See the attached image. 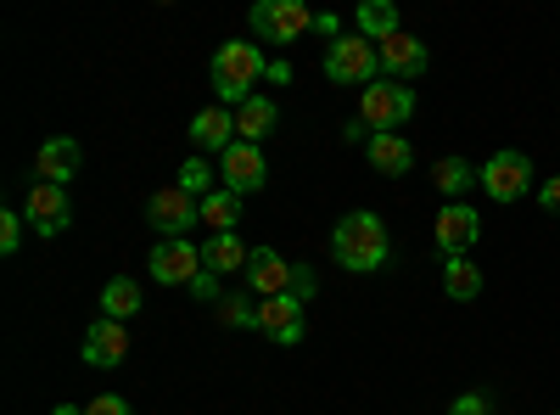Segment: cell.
<instances>
[{
  "instance_id": "31",
  "label": "cell",
  "mask_w": 560,
  "mask_h": 415,
  "mask_svg": "<svg viewBox=\"0 0 560 415\" xmlns=\"http://www.w3.org/2000/svg\"><path fill=\"white\" fill-rule=\"evenodd\" d=\"M488 410H493V399H488V393H459L448 415H488Z\"/></svg>"
},
{
  "instance_id": "3",
  "label": "cell",
  "mask_w": 560,
  "mask_h": 415,
  "mask_svg": "<svg viewBox=\"0 0 560 415\" xmlns=\"http://www.w3.org/2000/svg\"><path fill=\"white\" fill-rule=\"evenodd\" d=\"M359 118L370 124V135H393L415 118V90L398 79H376L359 90Z\"/></svg>"
},
{
  "instance_id": "30",
  "label": "cell",
  "mask_w": 560,
  "mask_h": 415,
  "mask_svg": "<svg viewBox=\"0 0 560 415\" xmlns=\"http://www.w3.org/2000/svg\"><path fill=\"white\" fill-rule=\"evenodd\" d=\"M314 292H319V281H314V269H308V264H292V298H298V303H308Z\"/></svg>"
},
{
  "instance_id": "7",
  "label": "cell",
  "mask_w": 560,
  "mask_h": 415,
  "mask_svg": "<svg viewBox=\"0 0 560 415\" xmlns=\"http://www.w3.org/2000/svg\"><path fill=\"white\" fill-rule=\"evenodd\" d=\"M527 186H533V163H527V152L504 147V152H493V158L482 163V192H488L493 203H522Z\"/></svg>"
},
{
  "instance_id": "5",
  "label": "cell",
  "mask_w": 560,
  "mask_h": 415,
  "mask_svg": "<svg viewBox=\"0 0 560 415\" xmlns=\"http://www.w3.org/2000/svg\"><path fill=\"white\" fill-rule=\"evenodd\" d=\"M23 219H28L34 237H62V230L73 224V197H68V186L34 180L28 197H23Z\"/></svg>"
},
{
  "instance_id": "37",
  "label": "cell",
  "mask_w": 560,
  "mask_h": 415,
  "mask_svg": "<svg viewBox=\"0 0 560 415\" xmlns=\"http://www.w3.org/2000/svg\"><path fill=\"white\" fill-rule=\"evenodd\" d=\"M51 415H84V410H73V404H62V410H51Z\"/></svg>"
},
{
  "instance_id": "28",
  "label": "cell",
  "mask_w": 560,
  "mask_h": 415,
  "mask_svg": "<svg viewBox=\"0 0 560 415\" xmlns=\"http://www.w3.org/2000/svg\"><path fill=\"white\" fill-rule=\"evenodd\" d=\"M23 237H28V219H23V214H0V253L12 258V253L23 247Z\"/></svg>"
},
{
  "instance_id": "2",
  "label": "cell",
  "mask_w": 560,
  "mask_h": 415,
  "mask_svg": "<svg viewBox=\"0 0 560 415\" xmlns=\"http://www.w3.org/2000/svg\"><path fill=\"white\" fill-rule=\"evenodd\" d=\"M269 73L264 51L253 39H224L213 51V96L219 107H242L247 96H258V79Z\"/></svg>"
},
{
  "instance_id": "27",
  "label": "cell",
  "mask_w": 560,
  "mask_h": 415,
  "mask_svg": "<svg viewBox=\"0 0 560 415\" xmlns=\"http://www.w3.org/2000/svg\"><path fill=\"white\" fill-rule=\"evenodd\" d=\"M174 186H179V192H191V197L202 203L208 192H219V186H213V163H208V158H185V163H179V180H174Z\"/></svg>"
},
{
  "instance_id": "32",
  "label": "cell",
  "mask_w": 560,
  "mask_h": 415,
  "mask_svg": "<svg viewBox=\"0 0 560 415\" xmlns=\"http://www.w3.org/2000/svg\"><path fill=\"white\" fill-rule=\"evenodd\" d=\"M84 415H129V404H124L118 393H102V399H90V404H84Z\"/></svg>"
},
{
  "instance_id": "4",
  "label": "cell",
  "mask_w": 560,
  "mask_h": 415,
  "mask_svg": "<svg viewBox=\"0 0 560 415\" xmlns=\"http://www.w3.org/2000/svg\"><path fill=\"white\" fill-rule=\"evenodd\" d=\"M325 79L337 84H376L382 79V45H370L364 34H342L325 45Z\"/></svg>"
},
{
  "instance_id": "33",
  "label": "cell",
  "mask_w": 560,
  "mask_h": 415,
  "mask_svg": "<svg viewBox=\"0 0 560 415\" xmlns=\"http://www.w3.org/2000/svg\"><path fill=\"white\" fill-rule=\"evenodd\" d=\"M314 34H325V39H342V18H337V12H314Z\"/></svg>"
},
{
  "instance_id": "10",
  "label": "cell",
  "mask_w": 560,
  "mask_h": 415,
  "mask_svg": "<svg viewBox=\"0 0 560 415\" xmlns=\"http://www.w3.org/2000/svg\"><path fill=\"white\" fill-rule=\"evenodd\" d=\"M219 180H224V192H236V197H247V192H264V180H269V163H264V147H247V141H236L224 158H219Z\"/></svg>"
},
{
  "instance_id": "35",
  "label": "cell",
  "mask_w": 560,
  "mask_h": 415,
  "mask_svg": "<svg viewBox=\"0 0 560 415\" xmlns=\"http://www.w3.org/2000/svg\"><path fill=\"white\" fill-rule=\"evenodd\" d=\"M342 135H348V141H364V147H370V124H364V118H348Z\"/></svg>"
},
{
  "instance_id": "22",
  "label": "cell",
  "mask_w": 560,
  "mask_h": 415,
  "mask_svg": "<svg viewBox=\"0 0 560 415\" xmlns=\"http://www.w3.org/2000/svg\"><path fill=\"white\" fill-rule=\"evenodd\" d=\"M432 180H438V192H443V197H465L471 186H482V169H477V163H465V158H438Z\"/></svg>"
},
{
  "instance_id": "26",
  "label": "cell",
  "mask_w": 560,
  "mask_h": 415,
  "mask_svg": "<svg viewBox=\"0 0 560 415\" xmlns=\"http://www.w3.org/2000/svg\"><path fill=\"white\" fill-rule=\"evenodd\" d=\"M219 326H230V332H258V303H253L247 292L219 298Z\"/></svg>"
},
{
  "instance_id": "12",
  "label": "cell",
  "mask_w": 560,
  "mask_h": 415,
  "mask_svg": "<svg viewBox=\"0 0 560 415\" xmlns=\"http://www.w3.org/2000/svg\"><path fill=\"white\" fill-rule=\"evenodd\" d=\"M258 332L269 337V343H280V348H292V343H303V303L287 292V298H264L258 303Z\"/></svg>"
},
{
  "instance_id": "25",
  "label": "cell",
  "mask_w": 560,
  "mask_h": 415,
  "mask_svg": "<svg viewBox=\"0 0 560 415\" xmlns=\"http://www.w3.org/2000/svg\"><path fill=\"white\" fill-rule=\"evenodd\" d=\"M102 314L107 320H124V326H129V314H140V287L129 281V275H118V281L102 287Z\"/></svg>"
},
{
  "instance_id": "21",
  "label": "cell",
  "mask_w": 560,
  "mask_h": 415,
  "mask_svg": "<svg viewBox=\"0 0 560 415\" xmlns=\"http://www.w3.org/2000/svg\"><path fill=\"white\" fill-rule=\"evenodd\" d=\"M370 169H382V174H409V163H415V147L404 141V135L393 129V135H370Z\"/></svg>"
},
{
  "instance_id": "20",
  "label": "cell",
  "mask_w": 560,
  "mask_h": 415,
  "mask_svg": "<svg viewBox=\"0 0 560 415\" xmlns=\"http://www.w3.org/2000/svg\"><path fill=\"white\" fill-rule=\"evenodd\" d=\"M247 258H253V247L236 237V230H224V237H208V247H202V269H213V275H230V269H242V275H247Z\"/></svg>"
},
{
  "instance_id": "8",
  "label": "cell",
  "mask_w": 560,
  "mask_h": 415,
  "mask_svg": "<svg viewBox=\"0 0 560 415\" xmlns=\"http://www.w3.org/2000/svg\"><path fill=\"white\" fill-rule=\"evenodd\" d=\"M147 219H152V230H158L163 242H179L191 224H202V203L191 192H179V186H163V192H152Z\"/></svg>"
},
{
  "instance_id": "23",
  "label": "cell",
  "mask_w": 560,
  "mask_h": 415,
  "mask_svg": "<svg viewBox=\"0 0 560 415\" xmlns=\"http://www.w3.org/2000/svg\"><path fill=\"white\" fill-rule=\"evenodd\" d=\"M202 224L213 230V237L236 230V224H242V197H236V192H224V186L208 192V197H202Z\"/></svg>"
},
{
  "instance_id": "9",
  "label": "cell",
  "mask_w": 560,
  "mask_h": 415,
  "mask_svg": "<svg viewBox=\"0 0 560 415\" xmlns=\"http://www.w3.org/2000/svg\"><path fill=\"white\" fill-rule=\"evenodd\" d=\"M147 269H152V281H163V287H191L202 275V247H191L185 237L179 242H158Z\"/></svg>"
},
{
  "instance_id": "13",
  "label": "cell",
  "mask_w": 560,
  "mask_h": 415,
  "mask_svg": "<svg viewBox=\"0 0 560 415\" xmlns=\"http://www.w3.org/2000/svg\"><path fill=\"white\" fill-rule=\"evenodd\" d=\"M79 169H84V152H79L73 135H51V141L34 152V174L51 180V186H68V180H79Z\"/></svg>"
},
{
  "instance_id": "36",
  "label": "cell",
  "mask_w": 560,
  "mask_h": 415,
  "mask_svg": "<svg viewBox=\"0 0 560 415\" xmlns=\"http://www.w3.org/2000/svg\"><path fill=\"white\" fill-rule=\"evenodd\" d=\"M264 79H269V84H287V79H292V62H269Z\"/></svg>"
},
{
  "instance_id": "11",
  "label": "cell",
  "mask_w": 560,
  "mask_h": 415,
  "mask_svg": "<svg viewBox=\"0 0 560 415\" xmlns=\"http://www.w3.org/2000/svg\"><path fill=\"white\" fill-rule=\"evenodd\" d=\"M477 237H482V214H477V208H465V203L438 208V247H443V258L471 253V247H477Z\"/></svg>"
},
{
  "instance_id": "14",
  "label": "cell",
  "mask_w": 560,
  "mask_h": 415,
  "mask_svg": "<svg viewBox=\"0 0 560 415\" xmlns=\"http://www.w3.org/2000/svg\"><path fill=\"white\" fill-rule=\"evenodd\" d=\"M427 45H420L415 34H393V39H382V79H398V84H409V79H420L427 73Z\"/></svg>"
},
{
  "instance_id": "29",
  "label": "cell",
  "mask_w": 560,
  "mask_h": 415,
  "mask_svg": "<svg viewBox=\"0 0 560 415\" xmlns=\"http://www.w3.org/2000/svg\"><path fill=\"white\" fill-rule=\"evenodd\" d=\"M185 292H191L197 303H213V309H219V298H224V287H219V275H213V269H202V275H197V281L185 287Z\"/></svg>"
},
{
  "instance_id": "1",
  "label": "cell",
  "mask_w": 560,
  "mask_h": 415,
  "mask_svg": "<svg viewBox=\"0 0 560 415\" xmlns=\"http://www.w3.org/2000/svg\"><path fill=\"white\" fill-rule=\"evenodd\" d=\"M331 258H337L342 269H353V275H376V269H387V258H393V237H387L382 214H370V208L342 214L337 230H331Z\"/></svg>"
},
{
  "instance_id": "6",
  "label": "cell",
  "mask_w": 560,
  "mask_h": 415,
  "mask_svg": "<svg viewBox=\"0 0 560 415\" xmlns=\"http://www.w3.org/2000/svg\"><path fill=\"white\" fill-rule=\"evenodd\" d=\"M253 28L269 45H292V39H303L314 28V12L303 7V0H258V7H253Z\"/></svg>"
},
{
  "instance_id": "19",
  "label": "cell",
  "mask_w": 560,
  "mask_h": 415,
  "mask_svg": "<svg viewBox=\"0 0 560 415\" xmlns=\"http://www.w3.org/2000/svg\"><path fill=\"white\" fill-rule=\"evenodd\" d=\"M443 292H448L454 303H471V298L482 292V264H477L471 253L443 258Z\"/></svg>"
},
{
  "instance_id": "15",
  "label": "cell",
  "mask_w": 560,
  "mask_h": 415,
  "mask_svg": "<svg viewBox=\"0 0 560 415\" xmlns=\"http://www.w3.org/2000/svg\"><path fill=\"white\" fill-rule=\"evenodd\" d=\"M247 287L258 292V303H264V298H287V292H292V264L280 258L275 247H253V258H247Z\"/></svg>"
},
{
  "instance_id": "24",
  "label": "cell",
  "mask_w": 560,
  "mask_h": 415,
  "mask_svg": "<svg viewBox=\"0 0 560 415\" xmlns=\"http://www.w3.org/2000/svg\"><path fill=\"white\" fill-rule=\"evenodd\" d=\"M359 34H364L370 45L393 39V34H398V7H393V0H364V7H359Z\"/></svg>"
},
{
  "instance_id": "34",
  "label": "cell",
  "mask_w": 560,
  "mask_h": 415,
  "mask_svg": "<svg viewBox=\"0 0 560 415\" xmlns=\"http://www.w3.org/2000/svg\"><path fill=\"white\" fill-rule=\"evenodd\" d=\"M538 203H544L549 214H560V174H555V180H544V186H538Z\"/></svg>"
},
{
  "instance_id": "17",
  "label": "cell",
  "mask_w": 560,
  "mask_h": 415,
  "mask_svg": "<svg viewBox=\"0 0 560 415\" xmlns=\"http://www.w3.org/2000/svg\"><path fill=\"white\" fill-rule=\"evenodd\" d=\"M191 147L224 158L230 147H236V107H202V113L191 118Z\"/></svg>"
},
{
  "instance_id": "16",
  "label": "cell",
  "mask_w": 560,
  "mask_h": 415,
  "mask_svg": "<svg viewBox=\"0 0 560 415\" xmlns=\"http://www.w3.org/2000/svg\"><path fill=\"white\" fill-rule=\"evenodd\" d=\"M84 359L96 365V371H113V365L129 359V332H124V320H96V326L84 332Z\"/></svg>"
},
{
  "instance_id": "18",
  "label": "cell",
  "mask_w": 560,
  "mask_h": 415,
  "mask_svg": "<svg viewBox=\"0 0 560 415\" xmlns=\"http://www.w3.org/2000/svg\"><path fill=\"white\" fill-rule=\"evenodd\" d=\"M280 124V107L269 102V96H247L242 107H236V141H247V147H264V135Z\"/></svg>"
}]
</instances>
